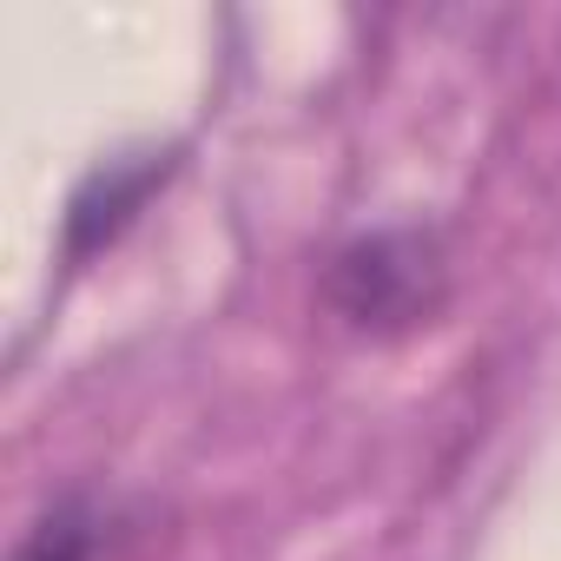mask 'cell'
Here are the masks:
<instances>
[{
	"label": "cell",
	"instance_id": "7a4b0ae2",
	"mask_svg": "<svg viewBox=\"0 0 561 561\" xmlns=\"http://www.w3.org/2000/svg\"><path fill=\"white\" fill-rule=\"evenodd\" d=\"M172 172L165 152H133V159H106L87 172V185L67 205V257H93L100 244H113L126 231V218L152 198V185Z\"/></svg>",
	"mask_w": 561,
	"mask_h": 561
},
{
	"label": "cell",
	"instance_id": "6da1fadb",
	"mask_svg": "<svg viewBox=\"0 0 561 561\" xmlns=\"http://www.w3.org/2000/svg\"><path fill=\"white\" fill-rule=\"evenodd\" d=\"M324 298L364 337H410L449 298V257L430 231H370L331 257Z\"/></svg>",
	"mask_w": 561,
	"mask_h": 561
},
{
	"label": "cell",
	"instance_id": "3957f363",
	"mask_svg": "<svg viewBox=\"0 0 561 561\" xmlns=\"http://www.w3.org/2000/svg\"><path fill=\"white\" fill-rule=\"evenodd\" d=\"M93 554H100V522H93L87 502L47 508V515L21 535V548H14V561H93Z\"/></svg>",
	"mask_w": 561,
	"mask_h": 561
}]
</instances>
